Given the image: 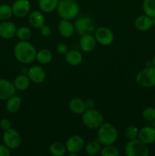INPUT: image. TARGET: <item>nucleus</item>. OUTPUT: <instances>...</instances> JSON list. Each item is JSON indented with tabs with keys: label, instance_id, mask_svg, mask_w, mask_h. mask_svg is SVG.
Masks as SVG:
<instances>
[{
	"label": "nucleus",
	"instance_id": "nucleus-1",
	"mask_svg": "<svg viewBox=\"0 0 155 156\" xmlns=\"http://www.w3.org/2000/svg\"><path fill=\"white\" fill-rule=\"evenodd\" d=\"M14 55L17 60L22 64L32 63L36 59V50L27 41H21L15 46Z\"/></svg>",
	"mask_w": 155,
	"mask_h": 156
},
{
	"label": "nucleus",
	"instance_id": "nucleus-2",
	"mask_svg": "<svg viewBox=\"0 0 155 156\" xmlns=\"http://www.w3.org/2000/svg\"><path fill=\"white\" fill-rule=\"evenodd\" d=\"M118 139V131L115 126L110 123H103L98 128L97 140L103 146L112 145Z\"/></svg>",
	"mask_w": 155,
	"mask_h": 156
},
{
	"label": "nucleus",
	"instance_id": "nucleus-3",
	"mask_svg": "<svg viewBox=\"0 0 155 156\" xmlns=\"http://www.w3.org/2000/svg\"><path fill=\"white\" fill-rule=\"evenodd\" d=\"M57 12L62 19L71 20L78 15L80 7L75 0H59Z\"/></svg>",
	"mask_w": 155,
	"mask_h": 156
},
{
	"label": "nucleus",
	"instance_id": "nucleus-4",
	"mask_svg": "<svg viewBox=\"0 0 155 156\" xmlns=\"http://www.w3.org/2000/svg\"><path fill=\"white\" fill-rule=\"evenodd\" d=\"M82 123L88 129H98L103 123V116L94 108L86 110L82 114Z\"/></svg>",
	"mask_w": 155,
	"mask_h": 156
},
{
	"label": "nucleus",
	"instance_id": "nucleus-5",
	"mask_svg": "<svg viewBox=\"0 0 155 156\" xmlns=\"http://www.w3.org/2000/svg\"><path fill=\"white\" fill-rule=\"evenodd\" d=\"M137 84L144 88H152L155 86V67L147 66L140 71L135 77Z\"/></svg>",
	"mask_w": 155,
	"mask_h": 156
},
{
	"label": "nucleus",
	"instance_id": "nucleus-6",
	"mask_svg": "<svg viewBox=\"0 0 155 156\" xmlns=\"http://www.w3.org/2000/svg\"><path fill=\"white\" fill-rule=\"evenodd\" d=\"M125 153L127 156H147L149 150L147 145L138 139L129 140L125 146Z\"/></svg>",
	"mask_w": 155,
	"mask_h": 156
},
{
	"label": "nucleus",
	"instance_id": "nucleus-7",
	"mask_svg": "<svg viewBox=\"0 0 155 156\" xmlns=\"http://www.w3.org/2000/svg\"><path fill=\"white\" fill-rule=\"evenodd\" d=\"M74 30L81 36L91 34L94 30L95 24L92 18L89 17H80L74 22Z\"/></svg>",
	"mask_w": 155,
	"mask_h": 156
},
{
	"label": "nucleus",
	"instance_id": "nucleus-8",
	"mask_svg": "<svg viewBox=\"0 0 155 156\" xmlns=\"http://www.w3.org/2000/svg\"><path fill=\"white\" fill-rule=\"evenodd\" d=\"M3 143L10 149H17L21 144V135L15 129H6L3 133Z\"/></svg>",
	"mask_w": 155,
	"mask_h": 156
},
{
	"label": "nucleus",
	"instance_id": "nucleus-9",
	"mask_svg": "<svg viewBox=\"0 0 155 156\" xmlns=\"http://www.w3.org/2000/svg\"><path fill=\"white\" fill-rule=\"evenodd\" d=\"M95 39L102 46L110 45L114 40L112 30L106 27H100L96 30Z\"/></svg>",
	"mask_w": 155,
	"mask_h": 156
},
{
	"label": "nucleus",
	"instance_id": "nucleus-10",
	"mask_svg": "<svg viewBox=\"0 0 155 156\" xmlns=\"http://www.w3.org/2000/svg\"><path fill=\"white\" fill-rule=\"evenodd\" d=\"M84 140L81 136L74 135L68 137L65 142V148L68 153L77 154L83 149Z\"/></svg>",
	"mask_w": 155,
	"mask_h": 156
},
{
	"label": "nucleus",
	"instance_id": "nucleus-11",
	"mask_svg": "<svg viewBox=\"0 0 155 156\" xmlns=\"http://www.w3.org/2000/svg\"><path fill=\"white\" fill-rule=\"evenodd\" d=\"M13 15L22 18L27 16L30 12V3L28 0H16L12 6Z\"/></svg>",
	"mask_w": 155,
	"mask_h": 156
},
{
	"label": "nucleus",
	"instance_id": "nucleus-12",
	"mask_svg": "<svg viewBox=\"0 0 155 156\" xmlns=\"http://www.w3.org/2000/svg\"><path fill=\"white\" fill-rule=\"evenodd\" d=\"M16 88L14 82L8 79H0V100H7L15 95Z\"/></svg>",
	"mask_w": 155,
	"mask_h": 156
},
{
	"label": "nucleus",
	"instance_id": "nucleus-13",
	"mask_svg": "<svg viewBox=\"0 0 155 156\" xmlns=\"http://www.w3.org/2000/svg\"><path fill=\"white\" fill-rule=\"evenodd\" d=\"M27 76L30 82L35 84H40L45 81L46 74L43 67L40 66H33L27 71Z\"/></svg>",
	"mask_w": 155,
	"mask_h": 156
},
{
	"label": "nucleus",
	"instance_id": "nucleus-14",
	"mask_svg": "<svg viewBox=\"0 0 155 156\" xmlns=\"http://www.w3.org/2000/svg\"><path fill=\"white\" fill-rule=\"evenodd\" d=\"M138 139L146 145L155 142V128L153 126H144L138 131Z\"/></svg>",
	"mask_w": 155,
	"mask_h": 156
},
{
	"label": "nucleus",
	"instance_id": "nucleus-15",
	"mask_svg": "<svg viewBox=\"0 0 155 156\" xmlns=\"http://www.w3.org/2000/svg\"><path fill=\"white\" fill-rule=\"evenodd\" d=\"M16 26L13 22L4 21L0 23V37L4 39H10L16 34Z\"/></svg>",
	"mask_w": 155,
	"mask_h": 156
},
{
	"label": "nucleus",
	"instance_id": "nucleus-16",
	"mask_svg": "<svg viewBox=\"0 0 155 156\" xmlns=\"http://www.w3.org/2000/svg\"><path fill=\"white\" fill-rule=\"evenodd\" d=\"M96 43H97V41L95 39V37L93 36L91 34H86L81 37L79 45L84 52L88 53V52L93 51L95 49Z\"/></svg>",
	"mask_w": 155,
	"mask_h": 156
},
{
	"label": "nucleus",
	"instance_id": "nucleus-17",
	"mask_svg": "<svg viewBox=\"0 0 155 156\" xmlns=\"http://www.w3.org/2000/svg\"><path fill=\"white\" fill-rule=\"evenodd\" d=\"M59 33L62 37L69 38L73 36L74 32V26L70 20L62 19L58 25Z\"/></svg>",
	"mask_w": 155,
	"mask_h": 156
},
{
	"label": "nucleus",
	"instance_id": "nucleus-18",
	"mask_svg": "<svg viewBox=\"0 0 155 156\" xmlns=\"http://www.w3.org/2000/svg\"><path fill=\"white\" fill-rule=\"evenodd\" d=\"M28 21L32 27L40 29L43 24H45V17L43 14V12L33 11L29 14Z\"/></svg>",
	"mask_w": 155,
	"mask_h": 156
},
{
	"label": "nucleus",
	"instance_id": "nucleus-19",
	"mask_svg": "<svg viewBox=\"0 0 155 156\" xmlns=\"http://www.w3.org/2000/svg\"><path fill=\"white\" fill-rule=\"evenodd\" d=\"M153 26L152 18L146 15L138 16L135 21V27L137 30L140 31H147L149 30Z\"/></svg>",
	"mask_w": 155,
	"mask_h": 156
},
{
	"label": "nucleus",
	"instance_id": "nucleus-20",
	"mask_svg": "<svg viewBox=\"0 0 155 156\" xmlns=\"http://www.w3.org/2000/svg\"><path fill=\"white\" fill-rule=\"evenodd\" d=\"M68 108L74 114H82L86 111L84 101L79 98H74L68 102Z\"/></svg>",
	"mask_w": 155,
	"mask_h": 156
},
{
	"label": "nucleus",
	"instance_id": "nucleus-21",
	"mask_svg": "<svg viewBox=\"0 0 155 156\" xmlns=\"http://www.w3.org/2000/svg\"><path fill=\"white\" fill-rule=\"evenodd\" d=\"M82 55L80 52L75 50H68L65 54V60L71 66H77L82 62Z\"/></svg>",
	"mask_w": 155,
	"mask_h": 156
},
{
	"label": "nucleus",
	"instance_id": "nucleus-22",
	"mask_svg": "<svg viewBox=\"0 0 155 156\" xmlns=\"http://www.w3.org/2000/svg\"><path fill=\"white\" fill-rule=\"evenodd\" d=\"M59 0H39L38 6L41 12L45 13H51L57 9Z\"/></svg>",
	"mask_w": 155,
	"mask_h": 156
},
{
	"label": "nucleus",
	"instance_id": "nucleus-23",
	"mask_svg": "<svg viewBox=\"0 0 155 156\" xmlns=\"http://www.w3.org/2000/svg\"><path fill=\"white\" fill-rule=\"evenodd\" d=\"M21 105V99L18 96L13 95L9 99L5 104V109L8 112L14 114L18 111Z\"/></svg>",
	"mask_w": 155,
	"mask_h": 156
},
{
	"label": "nucleus",
	"instance_id": "nucleus-24",
	"mask_svg": "<svg viewBox=\"0 0 155 156\" xmlns=\"http://www.w3.org/2000/svg\"><path fill=\"white\" fill-rule=\"evenodd\" d=\"M30 80L27 75L21 74L17 76L14 80V85H15L16 90L18 91H25L29 88L30 85Z\"/></svg>",
	"mask_w": 155,
	"mask_h": 156
},
{
	"label": "nucleus",
	"instance_id": "nucleus-25",
	"mask_svg": "<svg viewBox=\"0 0 155 156\" xmlns=\"http://www.w3.org/2000/svg\"><path fill=\"white\" fill-rule=\"evenodd\" d=\"M36 59L40 64L50 63L53 59V53L48 49H42L36 52Z\"/></svg>",
	"mask_w": 155,
	"mask_h": 156
},
{
	"label": "nucleus",
	"instance_id": "nucleus-26",
	"mask_svg": "<svg viewBox=\"0 0 155 156\" xmlns=\"http://www.w3.org/2000/svg\"><path fill=\"white\" fill-rule=\"evenodd\" d=\"M49 150L50 153L53 156H63L67 152L65 145L60 142H54L52 143Z\"/></svg>",
	"mask_w": 155,
	"mask_h": 156
},
{
	"label": "nucleus",
	"instance_id": "nucleus-27",
	"mask_svg": "<svg viewBox=\"0 0 155 156\" xmlns=\"http://www.w3.org/2000/svg\"><path fill=\"white\" fill-rule=\"evenodd\" d=\"M85 152L88 155H97L101 151V143L98 140L91 141L85 146Z\"/></svg>",
	"mask_w": 155,
	"mask_h": 156
},
{
	"label": "nucleus",
	"instance_id": "nucleus-28",
	"mask_svg": "<svg viewBox=\"0 0 155 156\" xmlns=\"http://www.w3.org/2000/svg\"><path fill=\"white\" fill-rule=\"evenodd\" d=\"M142 9L144 15L154 18L155 17V0H144L142 4Z\"/></svg>",
	"mask_w": 155,
	"mask_h": 156
},
{
	"label": "nucleus",
	"instance_id": "nucleus-29",
	"mask_svg": "<svg viewBox=\"0 0 155 156\" xmlns=\"http://www.w3.org/2000/svg\"><path fill=\"white\" fill-rule=\"evenodd\" d=\"M17 37L20 41H27L31 37V30L27 27H20L17 29L16 34Z\"/></svg>",
	"mask_w": 155,
	"mask_h": 156
},
{
	"label": "nucleus",
	"instance_id": "nucleus-30",
	"mask_svg": "<svg viewBox=\"0 0 155 156\" xmlns=\"http://www.w3.org/2000/svg\"><path fill=\"white\" fill-rule=\"evenodd\" d=\"M13 15L12 6L3 4L0 5V20L7 21Z\"/></svg>",
	"mask_w": 155,
	"mask_h": 156
},
{
	"label": "nucleus",
	"instance_id": "nucleus-31",
	"mask_svg": "<svg viewBox=\"0 0 155 156\" xmlns=\"http://www.w3.org/2000/svg\"><path fill=\"white\" fill-rule=\"evenodd\" d=\"M119 152L118 149L112 145H108V146H104L103 149L100 151V155L102 156H118Z\"/></svg>",
	"mask_w": 155,
	"mask_h": 156
},
{
	"label": "nucleus",
	"instance_id": "nucleus-32",
	"mask_svg": "<svg viewBox=\"0 0 155 156\" xmlns=\"http://www.w3.org/2000/svg\"><path fill=\"white\" fill-rule=\"evenodd\" d=\"M138 129L135 126L129 125L126 128L125 130V136L126 139L129 140H133L138 139Z\"/></svg>",
	"mask_w": 155,
	"mask_h": 156
},
{
	"label": "nucleus",
	"instance_id": "nucleus-33",
	"mask_svg": "<svg viewBox=\"0 0 155 156\" xmlns=\"http://www.w3.org/2000/svg\"><path fill=\"white\" fill-rule=\"evenodd\" d=\"M142 117L145 121L153 123L155 120V108L152 107H147L143 111Z\"/></svg>",
	"mask_w": 155,
	"mask_h": 156
},
{
	"label": "nucleus",
	"instance_id": "nucleus-34",
	"mask_svg": "<svg viewBox=\"0 0 155 156\" xmlns=\"http://www.w3.org/2000/svg\"><path fill=\"white\" fill-rule=\"evenodd\" d=\"M40 34L45 37H48L52 34V28L50 26L46 25V24H43L42 27L40 28Z\"/></svg>",
	"mask_w": 155,
	"mask_h": 156
},
{
	"label": "nucleus",
	"instance_id": "nucleus-35",
	"mask_svg": "<svg viewBox=\"0 0 155 156\" xmlns=\"http://www.w3.org/2000/svg\"><path fill=\"white\" fill-rule=\"evenodd\" d=\"M68 51V46L65 44H59L56 47V52L60 55H65Z\"/></svg>",
	"mask_w": 155,
	"mask_h": 156
},
{
	"label": "nucleus",
	"instance_id": "nucleus-36",
	"mask_svg": "<svg viewBox=\"0 0 155 156\" xmlns=\"http://www.w3.org/2000/svg\"><path fill=\"white\" fill-rule=\"evenodd\" d=\"M11 126H12V123H11L9 119L3 118L0 120V127L4 131L6 130V129H10Z\"/></svg>",
	"mask_w": 155,
	"mask_h": 156
},
{
	"label": "nucleus",
	"instance_id": "nucleus-37",
	"mask_svg": "<svg viewBox=\"0 0 155 156\" xmlns=\"http://www.w3.org/2000/svg\"><path fill=\"white\" fill-rule=\"evenodd\" d=\"M10 155V149L5 144H0V156H9Z\"/></svg>",
	"mask_w": 155,
	"mask_h": 156
},
{
	"label": "nucleus",
	"instance_id": "nucleus-38",
	"mask_svg": "<svg viewBox=\"0 0 155 156\" xmlns=\"http://www.w3.org/2000/svg\"><path fill=\"white\" fill-rule=\"evenodd\" d=\"M85 104V108H86V110H91L94 109V106H95V102L93 99L88 98L87 100L84 101Z\"/></svg>",
	"mask_w": 155,
	"mask_h": 156
},
{
	"label": "nucleus",
	"instance_id": "nucleus-39",
	"mask_svg": "<svg viewBox=\"0 0 155 156\" xmlns=\"http://www.w3.org/2000/svg\"><path fill=\"white\" fill-rule=\"evenodd\" d=\"M152 66H153V67H155V56H153V59H152Z\"/></svg>",
	"mask_w": 155,
	"mask_h": 156
},
{
	"label": "nucleus",
	"instance_id": "nucleus-40",
	"mask_svg": "<svg viewBox=\"0 0 155 156\" xmlns=\"http://www.w3.org/2000/svg\"><path fill=\"white\" fill-rule=\"evenodd\" d=\"M152 21H153V25L155 26V17L152 18Z\"/></svg>",
	"mask_w": 155,
	"mask_h": 156
},
{
	"label": "nucleus",
	"instance_id": "nucleus-41",
	"mask_svg": "<svg viewBox=\"0 0 155 156\" xmlns=\"http://www.w3.org/2000/svg\"><path fill=\"white\" fill-rule=\"evenodd\" d=\"M152 126H153V127L155 128V120L153 122V123H152Z\"/></svg>",
	"mask_w": 155,
	"mask_h": 156
}]
</instances>
